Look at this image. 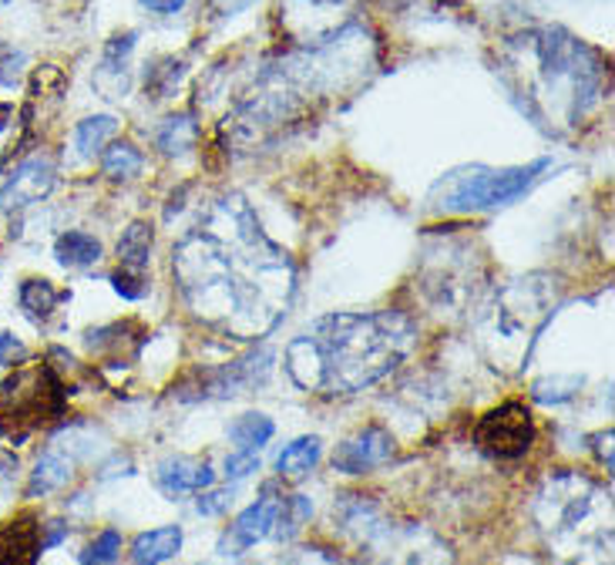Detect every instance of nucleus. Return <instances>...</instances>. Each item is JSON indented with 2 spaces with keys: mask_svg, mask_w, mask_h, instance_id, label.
<instances>
[{
  "mask_svg": "<svg viewBox=\"0 0 615 565\" xmlns=\"http://www.w3.org/2000/svg\"><path fill=\"white\" fill-rule=\"evenodd\" d=\"M111 287H115L119 297L125 300H142L148 293V279H145V269H119V273H111Z\"/></svg>",
  "mask_w": 615,
  "mask_h": 565,
  "instance_id": "cd10ccee",
  "label": "nucleus"
},
{
  "mask_svg": "<svg viewBox=\"0 0 615 565\" xmlns=\"http://www.w3.org/2000/svg\"><path fill=\"white\" fill-rule=\"evenodd\" d=\"M138 4L152 14H161V18H169V14H179L189 0H138Z\"/></svg>",
  "mask_w": 615,
  "mask_h": 565,
  "instance_id": "2f4dec72",
  "label": "nucleus"
},
{
  "mask_svg": "<svg viewBox=\"0 0 615 565\" xmlns=\"http://www.w3.org/2000/svg\"><path fill=\"white\" fill-rule=\"evenodd\" d=\"M276 434V424L266 414H239L230 424V437L236 441V451H259L262 444H269V437Z\"/></svg>",
  "mask_w": 615,
  "mask_h": 565,
  "instance_id": "aec40b11",
  "label": "nucleus"
},
{
  "mask_svg": "<svg viewBox=\"0 0 615 565\" xmlns=\"http://www.w3.org/2000/svg\"><path fill=\"white\" fill-rule=\"evenodd\" d=\"M320 455H323V441L316 434L297 437L293 444L283 447V455L276 458V472H279V478H287V481H300L320 465Z\"/></svg>",
  "mask_w": 615,
  "mask_h": 565,
  "instance_id": "2eb2a0df",
  "label": "nucleus"
},
{
  "mask_svg": "<svg viewBox=\"0 0 615 565\" xmlns=\"http://www.w3.org/2000/svg\"><path fill=\"white\" fill-rule=\"evenodd\" d=\"M54 182H58L54 162L47 155H31L27 162H21L14 173L8 176V182L0 186V209L18 212L24 206H34V202L51 196Z\"/></svg>",
  "mask_w": 615,
  "mask_h": 565,
  "instance_id": "9d476101",
  "label": "nucleus"
},
{
  "mask_svg": "<svg viewBox=\"0 0 615 565\" xmlns=\"http://www.w3.org/2000/svg\"><path fill=\"white\" fill-rule=\"evenodd\" d=\"M558 303H562V279L551 273H528L494 290L478 317V344L488 364L501 374H522Z\"/></svg>",
  "mask_w": 615,
  "mask_h": 565,
  "instance_id": "20e7f679",
  "label": "nucleus"
},
{
  "mask_svg": "<svg viewBox=\"0 0 615 565\" xmlns=\"http://www.w3.org/2000/svg\"><path fill=\"white\" fill-rule=\"evenodd\" d=\"M18 300H21V310H24L31 320H44V317L54 313V307H58L62 293L54 290L51 279H24Z\"/></svg>",
  "mask_w": 615,
  "mask_h": 565,
  "instance_id": "412c9836",
  "label": "nucleus"
},
{
  "mask_svg": "<svg viewBox=\"0 0 615 565\" xmlns=\"http://www.w3.org/2000/svg\"><path fill=\"white\" fill-rule=\"evenodd\" d=\"M62 411H65V387L47 367L21 370L0 387V414L24 424L21 431L58 418Z\"/></svg>",
  "mask_w": 615,
  "mask_h": 565,
  "instance_id": "423d86ee",
  "label": "nucleus"
},
{
  "mask_svg": "<svg viewBox=\"0 0 615 565\" xmlns=\"http://www.w3.org/2000/svg\"><path fill=\"white\" fill-rule=\"evenodd\" d=\"M132 51H135V34H132V31H128V34H119V37H111V41L104 44V54H101V75H98V78H104V75H115V78L122 75V78H125Z\"/></svg>",
  "mask_w": 615,
  "mask_h": 565,
  "instance_id": "393cba45",
  "label": "nucleus"
},
{
  "mask_svg": "<svg viewBox=\"0 0 615 565\" xmlns=\"http://www.w3.org/2000/svg\"><path fill=\"white\" fill-rule=\"evenodd\" d=\"M417 347V323L401 310L326 313L287 344V374L306 394L350 398L394 374Z\"/></svg>",
  "mask_w": 615,
  "mask_h": 565,
  "instance_id": "f03ea898",
  "label": "nucleus"
},
{
  "mask_svg": "<svg viewBox=\"0 0 615 565\" xmlns=\"http://www.w3.org/2000/svg\"><path fill=\"white\" fill-rule=\"evenodd\" d=\"M122 555V532L119 529H104L94 535V542L81 552V565H115Z\"/></svg>",
  "mask_w": 615,
  "mask_h": 565,
  "instance_id": "a878e982",
  "label": "nucleus"
},
{
  "mask_svg": "<svg viewBox=\"0 0 615 565\" xmlns=\"http://www.w3.org/2000/svg\"><path fill=\"white\" fill-rule=\"evenodd\" d=\"M283 565H357V562H350V558H344L337 552H329L323 545H303V549L290 552Z\"/></svg>",
  "mask_w": 615,
  "mask_h": 565,
  "instance_id": "bb28decb",
  "label": "nucleus"
},
{
  "mask_svg": "<svg viewBox=\"0 0 615 565\" xmlns=\"http://www.w3.org/2000/svg\"><path fill=\"white\" fill-rule=\"evenodd\" d=\"M41 552V525L34 516H18L0 525V565H37Z\"/></svg>",
  "mask_w": 615,
  "mask_h": 565,
  "instance_id": "f8f14e48",
  "label": "nucleus"
},
{
  "mask_svg": "<svg viewBox=\"0 0 615 565\" xmlns=\"http://www.w3.org/2000/svg\"><path fill=\"white\" fill-rule=\"evenodd\" d=\"M230 491H212L205 498H199V512L202 516H219V512H226V505H230Z\"/></svg>",
  "mask_w": 615,
  "mask_h": 565,
  "instance_id": "7c9ffc66",
  "label": "nucleus"
},
{
  "mask_svg": "<svg viewBox=\"0 0 615 565\" xmlns=\"http://www.w3.org/2000/svg\"><path fill=\"white\" fill-rule=\"evenodd\" d=\"M176 287L189 313L233 336L262 341L297 297L293 256L272 243L243 196H222L172 250Z\"/></svg>",
  "mask_w": 615,
  "mask_h": 565,
  "instance_id": "f257e3e1",
  "label": "nucleus"
},
{
  "mask_svg": "<svg viewBox=\"0 0 615 565\" xmlns=\"http://www.w3.org/2000/svg\"><path fill=\"white\" fill-rule=\"evenodd\" d=\"M474 444L488 458H497V462H515V458L528 455V447L535 444L532 411L518 401L491 408L474 424Z\"/></svg>",
  "mask_w": 615,
  "mask_h": 565,
  "instance_id": "0eeeda50",
  "label": "nucleus"
},
{
  "mask_svg": "<svg viewBox=\"0 0 615 565\" xmlns=\"http://www.w3.org/2000/svg\"><path fill=\"white\" fill-rule=\"evenodd\" d=\"M21 354H24L21 341H14L11 333H0V364H8V361H14V357H21Z\"/></svg>",
  "mask_w": 615,
  "mask_h": 565,
  "instance_id": "473e14b6",
  "label": "nucleus"
},
{
  "mask_svg": "<svg viewBox=\"0 0 615 565\" xmlns=\"http://www.w3.org/2000/svg\"><path fill=\"white\" fill-rule=\"evenodd\" d=\"M253 0H219V8H222V14H236V11H243V8H249Z\"/></svg>",
  "mask_w": 615,
  "mask_h": 565,
  "instance_id": "72a5a7b5",
  "label": "nucleus"
},
{
  "mask_svg": "<svg viewBox=\"0 0 615 565\" xmlns=\"http://www.w3.org/2000/svg\"><path fill=\"white\" fill-rule=\"evenodd\" d=\"M283 491H279L276 485H262V495L246 508V512L230 525V535L222 539V549H226V555H239L246 549H253L256 542L269 539L272 529H276V519H279V508H283Z\"/></svg>",
  "mask_w": 615,
  "mask_h": 565,
  "instance_id": "6e6552de",
  "label": "nucleus"
},
{
  "mask_svg": "<svg viewBox=\"0 0 615 565\" xmlns=\"http://www.w3.org/2000/svg\"><path fill=\"white\" fill-rule=\"evenodd\" d=\"M172 68H176V62H165V65H155L145 75V91H152V98H169L172 95V88L179 85V75H182V68L179 71H172Z\"/></svg>",
  "mask_w": 615,
  "mask_h": 565,
  "instance_id": "c85d7f7f",
  "label": "nucleus"
},
{
  "mask_svg": "<svg viewBox=\"0 0 615 565\" xmlns=\"http://www.w3.org/2000/svg\"><path fill=\"white\" fill-rule=\"evenodd\" d=\"M548 168V158H538L532 165L518 168H488V165H465L447 173L431 189V209L434 212H484L494 206H508L522 199L538 176Z\"/></svg>",
  "mask_w": 615,
  "mask_h": 565,
  "instance_id": "39448f33",
  "label": "nucleus"
},
{
  "mask_svg": "<svg viewBox=\"0 0 615 565\" xmlns=\"http://www.w3.org/2000/svg\"><path fill=\"white\" fill-rule=\"evenodd\" d=\"M394 455V437L380 424H367L357 434H350L337 451H333V468L344 475H367Z\"/></svg>",
  "mask_w": 615,
  "mask_h": 565,
  "instance_id": "1a4fd4ad",
  "label": "nucleus"
},
{
  "mask_svg": "<svg viewBox=\"0 0 615 565\" xmlns=\"http://www.w3.org/2000/svg\"><path fill=\"white\" fill-rule=\"evenodd\" d=\"M152 243H155V233L148 222H132L128 230L122 233L119 240V263L125 269H145L148 259H152Z\"/></svg>",
  "mask_w": 615,
  "mask_h": 565,
  "instance_id": "a211bd4d",
  "label": "nucleus"
},
{
  "mask_svg": "<svg viewBox=\"0 0 615 565\" xmlns=\"http://www.w3.org/2000/svg\"><path fill=\"white\" fill-rule=\"evenodd\" d=\"M404 565H455V555L437 535L411 529L404 545Z\"/></svg>",
  "mask_w": 615,
  "mask_h": 565,
  "instance_id": "f3484780",
  "label": "nucleus"
},
{
  "mask_svg": "<svg viewBox=\"0 0 615 565\" xmlns=\"http://www.w3.org/2000/svg\"><path fill=\"white\" fill-rule=\"evenodd\" d=\"M253 472H259V451H233V455L226 458V478L230 481H239Z\"/></svg>",
  "mask_w": 615,
  "mask_h": 565,
  "instance_id": "c756f323",
  "label": "nucleus"
},
{
  "mask_svg": "<svg viewBox=\"0 0 615 565\" xmlns=\"http://www.w3.org/2000/svg\"><path fill=\"white\" fill-rule=\"evenodd\" d=\"M532 516L555 565H612V491L585 472H551Z\"/></svg>",
  "mask_w": 615,
  "mask_h": 565,
  "instance_id": "7ed1b4c3",
  "label": "nucleus"
},
{
  "mask_svg": "<svg viewBox=\"0 0 615 565\" xmlns=\"http://www.w3.org/2000/svg\"><path fill=\"white\" fill-rule=\"evenodd\" d=\"M269 367H272V351L259 347L256 354L243 357V361H233L226 367H219L209 374V390L215 398H233V394H246L249 387H259L266 377H269Z\"/></svg>",
  "mask_w": 615,
  "mask_h": 565,
  "instance_id": "9b49d317",
  "label": "nucleus"
},
{
  "mask_svg": "<svg viewBox=\"0 0 615 565\" xmlns=\"http://www.w3.org/2000/svg\"><path fill=\"white\" fill-rule=\"evenodd\" d=\"M54 256H58V263L68 269H88L101 259V243L91 233L71 230V233L58 236V243H54Z\"/></svg>",
  "mask_w": 615,
  "mask_h": 565,
  "instance_id": "dca6fc26",
  "label": "nucleus"
},
{
  "mask_svg": "<svg viewBox=\"0 0 615 565\" xmlns=\"http://www.w3.org/2000/svg\"><path fill=\"white\" fill-rule=\"evenodd\" d=\"M155 481L165 495H189V491H205L215 485V472L199 462V458H186V455H176V458H165L155 472Z\"/></svg>",
  "mask_w": 615,
  "mask_h": 565,
  "instance_id": "ddd939ff",
  "label": "nucleus"
},
{
  "mask_svg": "<svg viewBox=\"0 0 615 565\" xmlns=\"http://www.w3.org/2000/svg\"><path fill=\"white\" fill-rule=\"evenodd\" d=\"M71 478V462L62 455H44L31 475L27 495H47V491H58L65 481Z\"/></svg>",
  "mask_w": 615,
  "mask_h": 565,
  "instance_id": "5701e85b",
  "label": "nucleus"
},
{
  "mask_svg": "<svg viewBox=\"0 0 615 565\" xmlns=\"http://www.w3.org/2000/svg\"><path fill=\"white\" fill-rule=\"evenodd\" d=\"M195 135H199V129H195L192 115H176V119H165V122L158 125L155 145H158L165 155H182V152H189V148L195 145Z\"/></svg>",
  "mask_w": 615,
  "mask_h": 565,
  "instance_id": "4be33fe9",
  "label": "nucleus"
},
{
  "mask_svg": "<svg viewBox=\"0 0 615 565\" xmlns=\"http://www.w3.org/2000/svg\"><path fill=\"white\" fill-rule=\"evenodd\" d=\"M142 152L132 142H111L101 148V173L108 179H135L142 173Z\"/></svg>",
  "mask_w": 615,
  "mask_h": 565,
  "instance_id": "6ab92c4d",
  "label": "nucleus"
},
{
  "mask_svg": "<svg viewBox=\"0 0 615 565\" xmlns=\"http://www.w3.org/2000/svg\"><path fill=\"white\" fill-rule=\"evenodd\" d=\"M119 132V122L111 119V115H94V119H85L78 129H75V148L78 155H94L101 152V145Z\"/></svg>",
  "mask_w": 615,
  "mask_h": 565,
  "instance_id": "b1692460",
  "label": "nucleus"
},
{
  "mask_svg": "<svg viewBox=\"0 0 615 565\" xmlns=\"http://www.w3.org/2000/svg\"><path fill=\"white\" fill-rule=\"evenodd\" d=\"M179 549H182L179 525H161V529L142 532L132 542V565H161V562H169Z\"/></svg>",
  "mask_w": 615,
  "mask_h": 565,
  "instance_id": "4468645a",
  "label": "nucleus"
}]
</instances>
